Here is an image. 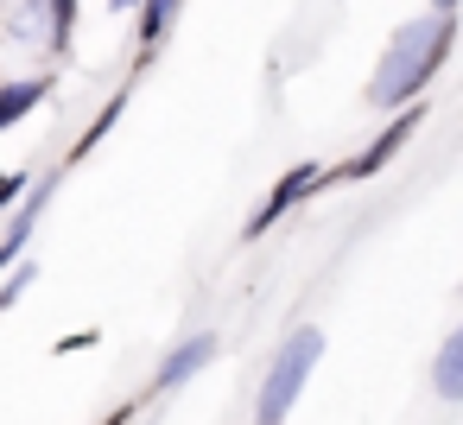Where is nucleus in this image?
<instances>
[{"label": "nucleus", "mask_w": 463, "mask_h": 425, "mask_svg": "<svg viewBox=\"0 0 463 425\" xmlns=\"http://www.w3.org/2000/svg\"><path fill=\"white\" fill-rule=\"evenodd\" d=\"M450 45H457V14L406 20V26L387 39V52H381V64H374V77H368V109L393 115V109L419 102V96L431 90V77L444 71Z\"/></svg>", "instance_id": "f257e3e1"}, {"label": "nucleus", "mask_w": 463, "mask_h": 425, "mask_svg": "<svg viewBox=\"0 0 463 425\" xmlns=\"http://www.w3.org/2000/svg\"><path fill=\"white\" fill-rule=\"evenodd\" d=\"M317 362H324V330H317V324L286 330V343L273 349V362H267V374H260V393H254V425H286Z\"/></svg>", "instance_id": "f03ea898"}, {"label": "nucleus", "mask_w": 463, "mask_h": 425, "mask_svg": "<svg viewBox=\"0 0 463 425\" xmlns=\"http://www.w3.org/2000/svg\"><path fill=\"white\" fill-rule=\"evenodd\" d=\"M419 121H425V102H406V109H393V115H387V128L368 140V153H355L343 172H324V184H362V178H374V172H381V165H387V159H393V153L412 140V128H419Z\"/></svg>", "instance_id": "7ed1b4c3"}, {"label": "nucleus", "mask_w": 463, "mask_h": 425, "mask_svg": "<svg viewBox=\"0 0 463 425\" xmlns=\"http://www.w3.org/2000/svg\"><path fill=\"white\" fill-rule=\"evenodd\" d=\"M311 191H324V165H292V172H286V178H279V184L267 191V203H260V210L248 216L241 241H260V235H267V229H273L279 216H292V210H298V203H305Z\"/></svg>", "instance_id": "20e7f679"}, {"label": "nucleus", "mask_w": 463, "mask_h": 425, "mask_svg": "<svg viewBox=\"0 0 463 425\" xmlns=\"http://www.w3.org/2000/svg\"><path fill=\"white\" fill-rule=\"evenodd\" d=\"M210 362H216V336H210V330H191L184 343H172V349L159 355V368H153V393H178V387L197 381Z\"/></svg>", "instance_id": "39448f33"}, {"label": "nucleus", "mask_w": 463, "mask_h": 425, "mask_svg": "<svg viewBox=\"0 0 463 425\" xmlns=\"http://www.w3.org/2000/svg\"><path fill=\"white\" fill-rule=\"evenodd\" d=\"M52 191H58V172H52V178H39V184L20 197V210H14V222H7V241H0V273H7V267L33 248V229H39V210L52 203Z\"/></svg>", "instance_id": "423d86ee"}, {"label": "nucleus", "mask_w": 463, "mask_h": 425, "mask_svg": "<svg viewBox=\"0 0 463 425\" xmlns=\"http://www.w3.org/2000/svg\"><path fill=\"white\" fill-rule=\"evenodd\" d=\"M45 96H52V83H45V77H7V83H0V134L20 128Z\"/></svg>", "instance_id": "0eeeda50"}, {"label": "nucleus", "mask_w": 463, "mask_h": 425, "mask_svg": "<svg viewBox=\"0 0 463 425\" xmlns=\"http://www.w3.org/2000/svg\"><path fill=\"white\" fill-rule=\"evenodd\" d=\"M431 393L438 400H463V330H444V343H438V355H431Z\"/></svg>", "instance_id": "6e6552de"}, {"label": "nucleus", "mask_w": 463, "mask_h": 425, "mask_svg": "<svg viewBox=\"0 0 463 425\" xmlns=\"http://www.w3.org/2000/svg\"><path fill=\"white\" fill-rule=\"evenodd\" d=\"M178 14H184V0H140V52H159L165 33L178 26Z\"/></svg>", "instance_id": "1a4fd4ad"}, {"label": "nucleus", "mask_w": 463, "mask_h": 425, "mask_svg": "<svg viewBox=\"0 0 463 425\" xmlns=\"http://www.w3.org/2000/svg\"><path fill=\"white\" fill-rule=\"evenodd\" d=\"M121 109H128V90H121V96H109V109H102V115H96V121L83 128V140L71 146V159H83V153H96V146H102V134H109V128L121 121Z\"/></svg>", "instance_id": "9d476101"}, {"label": "nucleus", "mask_w": 463, "mask_h": 425, "mask_svg": "<svg viewBox=\"0 0 463 425\" xmlns=\"http://www.w3.org/2000/svg\"><path fill=\"white\" fill-rule=\"evenodd\" d=\"M33 279H39V267L20 254V260H14V273H7V286H0V317H7V311H14V305L33 292Z\"/></svg>", "instance_id": "9b49d317"}, {"label": "nucleus", "mask_w": 463, "mask_h": 425, "mask_svg": "<svg viewBox=\"0 0 463 425\" xmlns=\"http://www.w3.org/2000/svg\"><path fill=\"white\" fill-rule=\"evenodd\" d=\"M20 197H26V172H7V178H0V210L20 203Z\"/></svg>", "instance_id": "f8f14e48"}, {"label": "nucleus", "mask_w": 463, "mask_h": 425, "mask_svg": "<svg viewBox=\"0 0 463 425\" xmlns=\"http://www.w3.org/2000/svg\"><path fill=\"white\" fill-rule=\"evenodd\" d=\"M128 419H134V406H121V412H109L102 425H128Z\"/></svg>", "instance_id": "ddd939ff"}, {"label": "nucleus", "mask_w": 463, "mask_h": 425, "mask_svg": "<svg viewBox=\"0 0 463 425\" xmlns=\"http://www.w3.org/2000/svg\"><path fill=\"white\" fill-rule=\"evenodd\" d=\"M431 14H457V0H431Z\"/></svg>", "instance_id": "4468645a"}, {"label": "nucleus", "mask_w": 463, "mask_h": 425, "mask_svg": "<svg viewBox=\"0 0 463 425\" xmlns=\"http://www.w3.org/2000/svg\"><path fill=\"white\" fill-rule=\"evenodd\" d=\"M109 7H121V14H128V7H140V0H109Z\"/></svg>", "instance_id": "2eb2a0df"}]
</instances>
